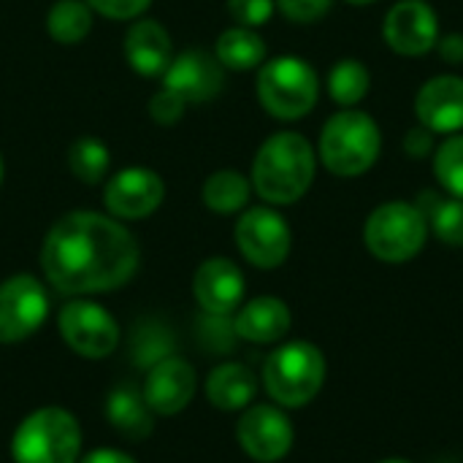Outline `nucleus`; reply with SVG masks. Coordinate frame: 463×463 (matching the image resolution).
I'll return each instance as SVG.
<instances>
[{
    "label": "nucleus",
    "mask_w": 463,
    "mask_h": 463,
    "mask_svg": "<svg viewBox=\"0 0 463 463\" xmlns=\"http://www.w3.org/2000/svg\"><path fill=\"white\" fill-rule=\"evenodd\" d=\"M138 260L136 236L114 217L98 212L60 217L41 247L43 277L65 296L117 290L133 279Z\"/></svg>",
    "instance_id": "f257e3e1"
},
{
    "label": "nucleus",
    "mask_w": 463,
    "mask_h": 463,
    "mask_svg": "<svg viewBox=\"0 0 463 463\" xmlns=\"http://www.w3.org/2000/svg\"><path fill=\"white\" fill-rule=\"evenodd\" d=\"M312 182L315 152L301 133L282 130L263 141L252 160V187L263 201L274 206L296 203L307 195Z\"/></svg>",
    "instance_id": "f03ea898"
},
{
    "label": "nucleus",
    "mask_w": 463,
    "mask_h": 463,
    "mask_svg": "<svg viewBox=\"0 0 463 463\" xmlns=\"http://www.w3.org/2000/svg\"><path fill=\"white\" fill-rule=\"evenodd\" d=\"M380 149L383 136L377 122L358 109L334 114L320 133V157L326 168L345 179L366 174L377 163Z\"/></svg>",
    "instance_id": "7ed1b4c3"
},
{
    "label": "nucleus",
    "mask_w": 463,
    "mask_h": 463,
    "mask_svg": "<svg viewBox=\"0 0 463 463\" xmlns=\"http://www.w3.org/2000/svg\"><path fill=\"white\" fill-rule=\"evenodd\" d=\"M81 453V426L60 407L27 415L11 439L14 463H76Z\"/></svg>",
    "instance_id": "20e7f679"
},
{
    "label": "nucleus",
    "mask_w": 463,
    "mask_h": 463,
    "mask_svg": "<svg viewBox=\"0 0 463 463\" xmlns=\"http://www.w3.org/2000/svg\"><path fill=\"white\" fill-rule=\"evenodd\" d=\"M326 380V358L309 342H288L277 347L263 366V385L279 407L309 404Z\"/></svg>",
    "instance_id": "39448f33"
},
{
    "label": "nucleus",
    "mask_w": 463,
    "mask_h": 463,
    "mask_svg": "<svg viewBox=\"0 0 463 463\" xmlns=\"http://www.w3.org/2000/svg\"><path fill=\"white\" fill-rule=\"evenodd\" d=\"M317 95H320V81L307 60L285 54L260 65L258 100L271 117L301 119L315 109Z\"/></svg>",
    "instance_id": "423d86ee"
},
{
    "label": "nucleus",
    "mask_w": 463,
    "mask_h": 463,
    "mask_svg": "<svg viewBox=\"0 0 463 463\" xmlns=\"http://www.w3.org/2000/svg\"><path fill=\"white\" fill-rule=\"evenodd\" d=\"M429 236V222L415 203L391 201L377 206L364 228L366 247L374 258L385 263H404L412 260Z\"/></svg>",
    "instance_id": "0eeeda50"
},
{
    "label": "nucleus",
    "mask_w": 463,
    "mask_h": 463,
    "mask_svg": "<svg viewBox=\"0 0 463 463\" xmlns=\"http://www.w3.org/2000/svg\"><path fill=\"white\" fill-rule=\"evenodd\" d=\"M57 328L62 342L81 358H106L119 345V326L95 301L73 298L57 315Z\"/></svg>",
    "instance_id": "6e6552de"
},
{
    "label": "nucleus",
    "mask_w": 463,
    "mask_h": 463,
    "mask_svg": "<svg viewBox=\"0 0 463 463\" xmlns=\"http://www.w3.org/2000/svg\"><path fill=\"white\" fill-rule=\"evenodd\" d=\"M49 315V296L33 274H16L0 282V345H16L33 336Z\"/></svg>",
    "instance_id": "1a4fd4ad"
},
{
    "label": "nucleus",
    "mask_w": 463,
    "mask_h": 463,
    "mask_svg": "<svg viewBox=\"0 0 463 463\" xmlns=\"http://www.w3.org/2000/svg\"><path fill=\"white\" fill-rule=\"evenodd\" d=\"M290 244L293 233L288 220L269 206L247 209L236 222V247L258 269L282 266L290 255Z\"/></svg>",
    "instance_id": "9d476101"
},
{
    "label": "nucleus",
    "mask_w": 463,
    "mask_h": 463,
    "mask_svg": "<svg viewBox=\"0 0 463 463\" xmlns=\"http://www.w3.org/2000/svg\"><path fill=\"white\" fill-rule=\"evenodd\" d=\"M236 439L250 458L260 463H274L290 453L296 434H293L288 415L279 407L255 404L241 415Z\"/></svg>",
    "instance_id": "9b49d317"
},
{
    "label": "nucleus",
    "mask_w": 463,
    "mask_h": 463,
    "mask_svg": "<svg viewBox=\"0 0 463 463\" xmlns=\"http://www.w3.org/2000/svg\"><path fill=\"white\" fill-rule=\"evenodd\" d=\"M163 198H165L163 179L152 168H141V165L117 171L103 190V203L109 214L119 220H144L152 212H157Z\"/></svg>",
    "instance_id": "f8f14e48"
},
{
    "label": "nucleus",
    "mask_w": 463,
    "mask_h": 463,
    "mask_svg": "<svg viewBox=\"0 0 463 463\" xmlns=\"http://www.w3.org/2000/svg\"><path fill=\"white\" fill-rule=\"evenodd\" d=\"M225 68L203 49H187L171 60L163 73V90L174 92L184 103H206L222 92Z\"/></svg>",
    "instance_id": "ddd939ff"
},
{
    "label": "nucleus",
    "mask_w": 463,
    "mask_h": 463,
    "mask_svg": "<svg viewBox=\"0 0 463 463\" xmlns=\"http://www.w3.org/2000/svg\"><path fill=\"white\" fill-rule=\"evenodd\" d=\"M383 35L396 54L418 57L437 46L439 22L426 0H402L388 11Z\"/></svg>",
    "instance_id": "4468645a"
},
{
    "label": "nucleus",
    "mask_w": 463,
    "mask_h": 463,
    "mask_svg": "<svg viewBox=\"0 0 463 463\" xmlns=\"http://www.w3.org/2000/svg\"><path fill=\"white\" fill-rule=\"evenodd\" d=\"M195 388H198L195 369L184 358L168 355L146 369L141 393L155 415H176L193 402Z\"/></svg>",
    "instance_id": "2eb2a0df"
},
{
    "label": "nucleus",
    "mask_w": 463,
    "mask_h": 463,
    "mask_svg": "<svg viewBox=\"0 0 463 463\" xmlns=\"http://www.w3.org/2000/svg\"><path fill=\"white\" fill-rule=\"evenodd\" d=\"M193 296L206 315L228 317L244 298V274L228 258H209L193 277Z\"/></svg>",
    "instance_id": "dca6fc26"
},
{
    "label": "nucleus",
    "mask_w": 463,
    "mask_h": 463,
    "mask_svg": "<svg viewBox=\"0 0 463 463\" xmlns=\"http://www.w3.org/2000/svg\"><path fill=\"white\" fill-rule=\"evenodd\" d=\"M415 114L420 125L434 133L463 130V79L461 76H434L426 81L415 98Z\"/></svg>",
    "instance_id": "f3484780"
},
{
    "label": "nucleus",
    "mask_w": 463,
    "mask_h": 463,
    "mask_svg": "<svg viewBox=\"0 0 463 463\" xmlns=\"http://www.w3.org/2000/svg\"><path fill=\"white\" fill-rule=\"evenodd\" d=\"M125 60L141 76H163L174 60V43L168 30L155 19L133 22L125 33Z\"/></svg>",
    "instance_id": "a211bd4d"
},
{
    "label": "nucleus",
    "mask_w": 463,
    "mask_h": 463,
    "mask_svg": "<svg viewBox=\"0 0 463 463\" xmlns=\"http://www.w3.org/2000/svg\"><path fill=\"white\" fill-rule=\"evenodd\" d=\"M290 309L282 298L274 296H258L250 304H244L233 320V331L239 339L252 345H274L290 331Z\"/></svg>",
    "instance_id": "6ab92c4d"
},
{
    "label": "nucleus",
    "mask_w": 463,
    "mask_h": 463,
    "mask_svg": "<svg viewBox=\"0 0 463 463\" xmlns=\"http://www.w3.org/2000/svg\"><path fill=\"white\" fill-rule=\"evenodd\" d=\"M255 393H258V380L241 364H220L217 369H212L206 380V399L225 412L250 407V402H255Z\"/></svg>",
    "instance_id": "aec40b11"
},
{
    "label": "nucleus",
    "mask_w": 463,
    "mask_h": 463,
    "mask_svg": "<svg viewBox=\"0 0 463 463\" xmlns=\"http://www.w3.org/2000/svg\"><path fill=\"white\" fill-rule=\"evenodd\" d=\"M109 423L128 439H146L155 429L152 410L144 402V393L133 385H117L106 396Z\"/></svg>",
    "instance_id": "412c9836"
},
{
    "label": "nucleus",
    "mask_w": 463,
    "mask_h": 463,
    "mask_svg": "<svg viewBox=\"0 0 463 463\" xmlns=\"http://www.w3.org/2000/svg\"><path fill=\"white\" fill-rule=\"evenodd\" d=\"M429 228L442 239L445 244L463 247V198L450 193H437V190H423L415 203Z\"/></svg>",
    "instance_id": "4be33fe9"
},
{
    "label": "nucleus",
    "mask_w": 463,
    "mask_h": 463,
    "mask_svg": "<svg viewBox=\"0 0 463 463\" xmlns=\"http://www.w3.org/2000/svg\"><path fill=\"white\" fill-rule=\"evenodd\" d=\"M214 57L228 71H252V68L263 65V60H266V43L252 27L236 24V27H228L225 33H220Z\"/></svg>",
    "instance_id": "5701e85b"
},
{
    "label": "nucleus",
    "mask_w": 463,
    "mask_h": 463,
    "mask_svg": "<svg viewBox=\"0 0 463 463\" xmlns=\"http://www.w3.org/2000/svg\"><path fill=\"white\" fill-rule=\"evenodd\" d=\"M252 193V182L233 168H222L214 171L206 182H203V203L217 212V214H236L239 209L247 206Z\"/></svg>",
    "instance_id": "b1692460"
},
{
    "label": "nucleus",
    "mask_w": 463,
    "mask_h": 463,
    "mask_svg": "<svg viewBox=\"0 0 463 463\" xmlns=\"http://www.w3.org/2000/svg\"><path fill=\"white\" fill-rule=\"evenodd\" d=\"M46 30L57 43L73 46L92 30V8L84 0H57L46 14Z\"/></svg>",
    "instance_id": "393cba45"
},
{
    "label": "nucleus",
    "mask_w": 463,
    "mask_h": 463,
    "mask_svg": "<svg viewBox=\"0 0 463 463\" xmlns=\"http://www.w3.org/2000/svg\"><path fill=\"white\" fill-rule=\"evenodd\" d=\"M109 165H111V155H109V146L100 138L84 136V138L73 141V146L68 149V168L84 184L103 182Z\"/></svg>",
    "instance_id": "a878e982"
},
{
    "label": "nucleus",
    "mask_w": 463,
    "mask_h": 463,
    "mask_svg": "<svg viewBox=\"0 0 463 463\" xmlns=\"http://www.w3.org/2000/svg\"><path fill=\"white\" fill-rule=\"evenodd\" d=\"M372 76L361 60H342L328 73V92L339 106H355L366 98Z\"/></svg>",
    "instance_id": "bb28decb"
},
{
    "label": "nucleus",
    "mask_w": 463,
    "mask_h": 463,
    "mask_svg": "<svg viewBox=\"0 0 463 463\" xmlns=\"http://www.w3.org/2000/svg\"><path fill=\"white\" fill-rule=\"evenodd\" d=\"M130 347H133V361H136L138 366L149 369V366H155L157 361L174 355V336H171V331H168L163 323L146 320V323H141V326L136 328Z\"/></svg>",
    "instance_id": "cd10ccee"
},
{
    "label": "nucleus",
    "mask_w": 463,
    "mask_h": 463,
    "mask_svg": "<svg viewBox=\"0 0 463 463\" xmlns=\"http://www.w3.org/2000/svg\"><path fill=\"white\" fill-rule=\"evenodd\" d=\"M434 174L445 193L463 198V136H450L437 149Z\"/></svg>",
    "instance_id": "c85d7f7f"
},
{
    "label": "nucleus",
    "mask_w": 463,
    "mask_h": 463,
    "mask_svg": "<svg viewBox=\"0 0 463 463\" xmlns=\"http://www.w3.org/2000/svg\"><path fill=\"white\" fill-rule=\"evenodd\" d=\"M228 11L233 22L241 27H260L271 19L274 14V0H228Z\"/></svg>",
    "instance_id": "c756f323"
},
{
    "label": "nucleus",
    "mask_w": 463,
    "mask_h": 463,
    "mask_svg": "<svg viewBox=\"0 0 463 463\" xmlns=\"http://www.w3.org/2000/svg\"><path fill=\"white\" fill-rule=\"evenodd\" d=\"M184 100H179L174 92H168V90H157L155 95H152V100H149V117L157 122V125H174V122H179L182 117H184Z\"/></svg>",
    "instance_id": "7c9ffc66"
},
{
    "label": "nucleus",
    "mask_w": 463,
    "mask_h": 463,
    "mask_svg": "<svg viewBox=\"0 0 463 463\" xmlns=\"http://www.w3.org/2000/svg\"><path fill=\"white\" fill-rule=\"evenodd\" d=\"M334 0H277L279 11L290 19V22H298V24H309V22H317L320 16L328 14Z\"/></svg>",
    "instance_id": "2f4dec72"
},
{
    "label": "nucleus",
    "mask_w": 463,
    "mask_h": 463,
    "mask_svg": "<svg viewBox=\"0 0 463 463\" xmlns=\"http://www.w3.org/2000/svg\"><path fill=\"white\" fill-rule=\"evenodd\" d=\"M84 3L109 19H133L144 14L152 0H84Z\"/></svg>",
    "instance_id": "473e14b6"
},
{
    "label": "nucleus",
    "mask_w": 463,
    "mask_h": 463,
    "mask_svg": "<svg viewBox=\"0 0 463 463\" xmlns=\"http://www.w3.org/2000/svg\"><path fill=\"white\" fill-rule=\"evenodd\" d=\"M404 149H407V155L415 157V160L426 157V155L434 149V130H429L426 125L412 128V130L407 133V138H404Z\"/></svg>",
    "instance_id": "72a5a7b5"
},
{
    "label": "nucleus",
    "mask_w": 463,
    "mask_h": 463,
    "mask_svg": "<svg viewBox=\"0 0 463 463\" xmlns=\"http://www.w3.org/2000/svg\"><path fill=\"white\" fill-rule=\"evenodd\" d=\"M437 49L448 62H463V33H450V35L439 38Z\"/></svg>",
    "instance_id": "f704fd0d"
},
{
    "label": "nucleus",
    "mask_w": 463,
    "mask_h": 463,
    "mask_svg": "<svg viewBox=\"0 0 463 463\" xmlns=\"http://www.w3.org/2000/svg\"><path fill=\"white\" fill-rule=\"evenodd\" d=\"M81 463H136V458L119 450H92L87 458H81Z\"/></svg>",
    "instance_id": "c9c22d12"
},
{
    "label": "nucleus",
    "mask_w": 463,
    "mask_h": 463,
    "mask_svg": "<svg viewBox=\"0 0 463 463\" xmlns=\"http://www.w3.org/2000/svg\"><path fill=\"white\" fill-rule=\"evenodd\" d=\"M350 5H369V3H374V0H347Z\"/></svg>",
    "instance_id": "e433bc0d"
},
{
    "label": "nucleus",
    "mask_w": 463,
    "mask_h": 463,
    "mask_svg": "<svg viewBox=\"0 0 463 463\" xmlns=\"http://www.w3.org/2000/svg\"><path fill=\"white\" fill-rule=\"evenodd\" d=\"M380 463H412V461H407V458H388V461H380Z\"/></svg>",
    "instance_id": "4c0bfd02"
},
{
    "label": "nucleus",
    "mask_w": 463,
    "mask_h": 463,
    "mask_svg": "<svg viewBox=\"0 0 463 463\" xmlns=\"http://www.w3.org/2000/svg\"><path fill=\"white\" fill-rule=\"evenodd\" d=\"M3 174H5V165H3V157H0V184H3Z\"/></svg>",
    "instance_id": "58836bf2"
}]
</instances>
